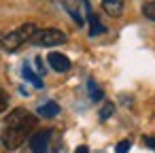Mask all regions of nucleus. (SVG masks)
<instances>
[{
	"label": "nucleus",
	"mask_w": 155,
	"mask_h": 153,
	"mask_svg": "<svg viewBox=\"0 0 155 153\" xmlns=\"http://www.w3.org/2000/svg\"><path fill=\"white\" fill-rule=\"evenodd\" d=\"M24 77H26V79H28V81H30L32 85H36V87H43V81H41V79H38V77H36V75L32 72V68H30L28 64L24 66Z\"/></svg>",
	"instance_id": "10"
},
{
	"label": "nucleus",
	"mask_w": 155,
	"mask_h": 153,
	"mask_svg": "<svg viewBox=\"0 0 155 153\" xmlns=\"http://www.w3.org/2000/svg\"><path fill=\"white\" fill-rule=\"evenodd\" d=\"M142 15L151 22H155V0H147L142 5Z\"/></svg>",
	"instance_id": "9"
},
{
	"label": "nucleus",
	"mask_w": 155,
	"mask_h": 153,
	"mask_svg": "<svg viewBox=\"0 0 155 153\" xmlns=\"http://www.w3.org/2000/svg\"><path fill=\"white\" fill-rule=\"evenodd\" d=\"M49 138H51V132H36L30 140L32 145V153H47V145H49Z\"/></svg>",
	"instance_id": "6"
},
{
	"label": "nucleus",
	"mask_w": 155,
	"mask_h": 153,
	"mask_svg": "<svg viewBox=\"0 0 155 153\" xmlns=\"http://www.w3.org/2000/svg\"><path fill=\"white\" fill-rule=\"evenodd\" d=\"M74 153H89V149L85 147V145H81V147H77V151Z\"/></svg>",
	"instance_id": "18"
},
{
	"label": "nucleus",
	"mask_w": 155,
	"mask_h": 153,
	"mask_svg": "<svg viewBox=\"0 0 155 153\" xmlns=\"http://www.w3.org/2000/svg\"><path fill=\"white\" fill-rule=\"evenodd\" d=\"M49 66L55 70V72H68L70 70V60L64 55V53H58V51H51L49 58H47Z\"/></svg>",
	"instance_id": "5"
},
{
	"label": "nucleus",
	"mask_w": 155,
	"mask_h": 153,
	"mask_svg": "<svg viewBox=\"0 0 155 153\" xmlns=\"http://www.w3.org/2000/svg\"><path fill=\"white\" fill-rule=\"evenodd\" d=\"M130 147H132V142H130V140H121V142L117 145V153H127V151H130Z\"/></svg>",
	"instance_id": "15"
},
{
	"label": "nucleus",
	"mask_w": 155,
	"mask_h": 153,
	"mask_svg": "<svg viewBox=\"0 0 155 153\" xmlns=\"http://www.w3.org/2000/svg\"><path fill=\"white\" fill-rule=\"evenodd\" d=\"M142 140H144V145H147L149 149H153V151H155V138H153V136H144Z\"/></svg>",
	"instance_id": "16"
},
{
	"label": "nucleus",
	"mask_w": 155,
	"mask_h": 153,
	"mask_svg": "<svg viewBox=\"0 0 155 153\" xmlns=\"http://www.w3.org/2000/svg\"><path fill=\"white\" fill-rule=\"evenodd\" d=\"M7 108H9V94L0 87V113H5Z\"/></svg>",
	"instance_id": "13"
},
{
	"label": "nucleus",
	"mask_w": 155,
	"mask_h": 153,
	"mask_svg": "<svg viewBox=\"0 0 155 153\" xmlns=\"http://www.w3.org/2000/svg\"><path fill=\"white\" fill-rule=\"evenodd\" d=\"M64 7H66V11L72 15V19H74L79 26H83V13L89 9V5L83 2V0H64Z\"/></svg>",
	"instance_id": "4"
},
{
	"label": "nucleus",
	"mask_w": 155,
	"mask_h": 153,
	"mask_svg": "<svg viewBox=\"0 0 155 153\" xmlns=\"http://www.w3.org/2000/svg\"><path fill=\"white\" fill-rule=\"evenodd\" d=\"M113 111H115L113 102H106V104L102 106V111H100V119H108V117L113 115Z\"/></svg>",
	"instance_id": "14"
},
{
	"label": "nucleus",
	"mask_w": 155,
	"mask_h": 153,
	"mask_svg": "<svg viewBox=\"0 0 155 153\" xmlns=\"http://www.w3.org/2000/svg\"><path fill=\"white\" fill-rule=\"evenodd\" d=\"M36 68H38V75H45V66H43L41 58H36Z\"/></svg>",
	"instance_id": "17"
},
{
	"label": "nucleus",
	"mask_w": 155,
	"mask_h": 153,
	"mask_svg": "<svg viewBox=\"0 0 155 153\" xmlns=\"http://www.w3.org/2000/svg\"><path fill=\"white\" fill-rule=\"evenodd\" d=\"M100 5L108 17H121L123 13V0H100Z\"/></svg>",
	"instance_id": "7"
},
{
	"label": "nucleus",
	"mask_w": 155,
	"mask_h": 153,
	"mask_svg": "<svg viewBox=\"0 0 155 153\" xmlns=\"http://www.w3.org/2000/svg\"><path fill=\"white\" fill-rule=\"evenodd\" d=\"M5 123H7V128L2 130V136H0L2 147L7 151H17L26 142L30 132L36 128V117L26 108H15L13 113L7 115Z\"/></svg>",
	"instance_id": "1"
},
{
	"label": "nucleus",
	"mask_w": 155,
	"mask_h": 153,
	"mask_svg": "<svg viewBox=\"0 0 155 153\" xmlns=\"http://www.w3.org/2000/svg\"><path fill=\"white\" fill-rule=\"evenodd\" d=\"M87 87H89V98L94 100V102H98V100H102V89L94 83V81H89L87 83Z\"/></svg>",
	"instance_id": "12"
},
{
	"label": "nucleus",
	"mask_w": 155,
	"mask_h": 153,
	"mask_svg": "<svg viewBox=\"0 0 155 153\" xmlns=\"http://www.w3.org/2000/svg\"><path fill=\"white\" fill-rule=\"evenodd\" d=\"M89 24H91V28H89V34H91V36H96V34H102V32H104V28H102V24L98 22V17H96V15H89Z\"/></svg>",
	"instance_id": "11"
},
{
	"label": "nucleus",
	"mask_w": 155,
	"mask_h": 153,
	"mask_svg": "<svg viewBox=\"0 0 155 153\" xmlns=\"http://www.w3.org/2000/svg\"><path fill=\"white\" fill-rule=\"evenodd\" d=\"M66 41H68V36L62 30H55V28L36 30L34 36L30 38V43L32 45H38V47H58V45H64Z\"/></svg>",
	"instance_id": "3"
},
{
	"label": "nucleus",
	"mask_w": 155,
	"mask_h": 153,
	"mask_svg": "<svg viewBox=\"0 0 155 153\" xmlns=\"http://www.w3.org/2000/svg\"><path fill=\"white\" fill-rule=\"evenodd\" d=\"M38 115H41V117H45V119L58 117V115H60V104H55V102H47V104L38 106Z\"/></svg>",
	"instance_id": "8"
},
{
	"label": "nucleus",
	"mask_w": 155,
	"mask_h": 153,
	"mask_svg": "<svg viewBox=\"0 0 155 153\" xmlns=\"http://www.w3.org/2000/svg\"><path fill=\"white\" fill-rule=\"evenodd\" d=\"M38 28H36V24H32V22H28V24H24V26H19L17 30H11V32H7L5 36H2V49H7V51H17L24 43H30V38L34 36V32H36Z\"/></svg>",
	"instance_id": "2"
}]
</instances>
